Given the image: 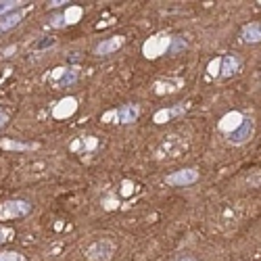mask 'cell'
Masks as SVG:
<instances>
[{"instance_id":"cell-1","label":"cell","mask_w":261,"mask_h":261,"mask_svg":"<svg viewBox=\"0 0 261 261\" xmlns=\"http://www.w3.org/2000/svg\"><path fill=\"white\" fill-rule=\"evenodd\" d=\"M140 115V107L138 105H123L115 111H107L102 115V121L107 123H134Z\"/></svg>"},{"instance_id":"cell-2","label":"cell","mask_w":261,"mask_h":261,"mask_svg":"<svg viewBox=\"0 0 261 261\" xmlns=\"http://www.w3.org/2000/svg\"><path fill=\"white\" fill-rule=\"evenodd\" d=\"M240 69V59L238 57H232V54H228V57H221L217 61H213L209 65V71L213 75H219V77H232L236 71Z\"/></svg>"},{"instance_id":"cell-3","label":"cell","mask_w":261,"mask_h":261,"mask_svg":"<svg viewBox=\"0 0 261 261\" xmlns=\"http://www.w3.org/2000/svg\"><path fill=\"white\" fill-rule=\"evenodd\" d=\"M115 255V244L109 238H100L94 244H90L88 251H86V257L90 261H109Z\"/></svg>"},{"instance_id":"cell-4","label":"cell","mask_w":261,"mask_h":261,"mask_svg":"<svg viewBox=\"0 0 261 261\" xmlns=\"http://www.w3.org/2000/svg\"><path fill=\"white\" fill-rule=\"evenodd\" d=\"M77 77H80V71H77V69H73V67H59V69H54L46 80H48L50 86H54V88H67V86L77 82Z\"/></svg>"},{"instance_id":"cell-5","label":"cell","mask_w":261,"mask_h":261,"mask_svg":"<svg viewBox=\"0 0 261 261\" xmlns=\"http://www.w3.org/2000/svg\"><path fill=\"white\" fill-rule=\"evenodd\" d=\"M29 203L25 201H6L0 205V219H13V217H21L29 213Z\"/></svg>"},{"instance_id":"cell-6","label":"cell","mask_w":261,"mask_h":261,"mask_svg":"<svg viewBox=\"0 0 261 261\" xmlns=\"http://www.w3.org/2000/svg\"><path fill=\"white\" fill-rule=\"evenodd\" d=\"M253 132H255V123H253V119H249V117H244L238 128L228 134V140H230L232 144H244V142H249L253 138Z\"/></svg>"},{"instance_id":"cell-7","label":"cell","mask_w":261,"mask_h":261,"mask_svg":"<svg viewBox=\"0 0 261 261\" xmlns=\"http://www.w3.org/2000/svg\"><path fill=\"white\" fill-rule=\"evenodd\" d=\"M196 180H199V171L196 169H180L165 178V182L171 186H188V184H194Z\"/></svg>"},{"instance_id":"cell-8","label":"cell","mask_w":261,"mask_h":261,"mask_svg":"<svg viewBox=\"0 0 261 261\" xmlns=\"http://www.w3.org/2000/svg\"><path fill=\"white\" fill-rule=\"evenodd\" d=\"M125 42V38L123 36H111L107 38V40H102L96 48H94V54H98V57H105V54H111V52H115V50H119L121 46Z\"/></svg>"},{"instance_id":"cell-9","label":"cell","mask_w":261,"mask_h":261,"mask_svg":"<svg viewBox=\"0 0 261 261\" xmlns=\"http://www.w3.org/2000/svg\"><path fill=\"white\" fill-rule=\"evenodd\" d=\"M167 44H169V38L167 36H157L153 38V40H148L144 44V54L148 59H155V57H159V54L167 48Z\"/></svg>"},{"instance_id":"cell-10","label":"cell","mask_w":261,"mask_h":261,"mask_svg":"<svg viewBox=\"0 0 261 261\" xmlns=\"http://www.w3.org/2000/svg\"><path fill=\"white\" fill-rule=\"evenodd\" d=\"M240 38H242V42H247V44L261 42V21H253L249 25H244L240 31Z\"/></svg>"},{"instance_id":"cell-11","label":"cell","mask_w":261,"mask_h":261,"mask_svg":"<svg viewBox=\"0 0 261 261\" xmlns=\"http://www.w3.org/2000/svg\"><path fill=\"white\" fill-rule=\"evenodd\" d=\"M184 105H178V107H173V109H161V111H157L155 113V121L157 123H163L165 119H171V117H176V115H182L184 113Z\"/></svg>"},{"instance_id":"cell-12","label":"cell","mask_w":261,"mask_h":261,"mask_svg":"<svg viewBox=\"0 0 261 261\" xmlns=\"http://www.w3.org/2000/svg\"><path fill=\"white\" fill-rule=\"evenodd\" d=\"M19 21H21V11H15V13H11V15H6V17L0 21V31L9 29V27H15Z\"/></svg>"},{"instance_id":"cell-13","label":"cell","mask_w":261,"mask_h":261,"mask_svg":"<svg viewBox=\"0 0 261 261\" xmlns=\"http://www.w3.org/2000/svg\"><path fill=\"white\" fill-rule=\"evenodd\" d=\"M247 182L251 186H255V188H261V169L259 171H253L251 176L247 178Z\"/></svg>"},{"instance_id":"cell-14","label":"cell","mask_w":261,"mask_h":261,"mask_svg":"<svg viewBox=\"0 0 261 261\" xmlns=\"http://www.w3.org/2000/svg\"><path fill=\"white\" fill-rule=\"evenodd\" d=\"M0 261H21V255L19 253H2Z\"/></svg>"},{"instance_id":"cell-15","label":"cell","mask_w":261,"mask_h":261,"mask_svg":"<svg viewBox=\"0 0 261 261\" xmlns=\"http://www.w3.org/2000/svg\"><path fill=\"white\" fill-rule=\"evenodd\" d=\"M4 121H6V115L0 111V125H4Z\"/></svg>"},{"instance_id":"cell-16","label":"cell","mask_w":261,"mask_h":261,"mask_svg":"<svg viewBox=\"0 0 261 261\" xmlns=\"http://www.w3.org/2000/svg\"><path fill=\"white\" fill-rule=\"evenodd\" d=\"M2 240H4V232H2V230H0V242H2Z\"/></svg>"},{"instance_id":"cell-17","label":"cell","mask_w":261,"mask_h":261,"mask_svg":"<svg viewBox=\"0 0 261 261\" xmlns=\"http://www.w3.org/2000/svg\"><path fill=\"white\" fill-rule=\"evenodd\" d=\"M180 261H194V259H190V257H186V259H180Z\"/></svg>"}]
</instances>
